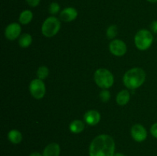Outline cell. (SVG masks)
<instances>
[{"instance_id": "cell-1", "label": "cell", "mask_w": 157, "mask_h": 156, "mask_svg": "<svg viewBox=\"0 0 157 156\" xmlns=\"http://www.w3.org/2000/svg\"><path fill=\"white\" fill-rule=\"evenodd\" d=\"M115 142L108 135H100L93 139L89 147L90 156H113Z\"/></svg>"}, {"instance_id": "cell-2", "label": "cell", "mask_w": 157, "mask_h": 156, "mask_svg": "<svg viewBox=\"0 0 157 156\" xmlns=\"http://www.w3.org/2000/svg\"><path fill=\"white\" fill-rule=\"evenodd\" d=\"M145 80V71L140 67H135L129 70L126 72L123 78L124 85L130 90H134L140 87Z\"/></svg>"}, {"instance_id": "cell-3", "label": "cell", "mask_w": 157, "mask_h": 156, "mask_svg": "<svg viewBox=\"0 0 157 156\" xmlns=\"http://www.w3.org/2000/svg\"><path fill=\"white\" fill-rule=\"evenodd\" d=\"M94 80L97 85L102 89L110 88L114 82L112 73L105 68H100L95 71Z\"/></svg>"}, {"instance_id": "cell-4", "label": "cell", "mask_w": 157, "mask_h": 156, "mask_svg": "<svg viewBox=\"0 0 157 156\" xmlns=\"http://www.w3.org/2000/svg\"><path fill=\"white\" fill-rule=\"evenodd\" d=\"M153 41V34L148 30L143 29L139 31L135 35V45L139 50H145L150 48Z\"/></svg>"}, {"instance_id": "cell-5", "label": "cell", "mask_w": 157, "mask_h": 156, "mask_svg": "<svg viewBox=\"0 0 157 156\" xmlns=\"http://www.w3.org/2000/svg\"><path fill=\"white\" fill-rule=\"evenodd\" d=\"M61 22L58 18L51 16L46 18L41 26V33L47 38H52L55 36L60 30Z\"/></svg>"}, {"instance_id": "cell-6", "label": "cell", "mask_w": 157, "mask_h": 156, "mask_svg": "<svg viewBox=\"0 0 157 156\" xmlns=\"http://www.w3.org/2000/svg\"><path fill=\"white\" fill-rule=\"evenodd\" d=\"M29 91L35 99H40L44 97L46 92L45 85L41 79H35L30 83Z\"/></svg>"}, {"instance_id": "cell-7", "label": "cell", "mask_w": 157, "mask_h": 156, "mask_svg": "<svg viewBox=\"0 0 157 156\" xmlns=\"http://www.w3.org/2000/svg\"><path fill=\"white\" fill-rule=\"evenodd\" d=\"M109 49L112 54L117 57L124 56L127 52V45L123 41L120 39H115L109 44Z\"/></svg>"}, {"instance_id": "cell-8", "label": "cell", "mask_w": 157, "mask_h": 156, "mask_svg": "<svg viewBox=\"0 0 157 156\" xmlns=\"http://www.w3.org/2000/svg\"><path fill=\"white\" fill-rule=\"evenodd\" d=\"M132 138L137 142H142L147 138V132L140 124H136L131 128Z\"/></svg>"}, {"instance_id": "cell-9", "label": "cell", "mask_w": 157, "mask_h": 156, "mask_svg": "<svg viewBox=\"0 0 157 156\" xmlns=\"http://www.w3.org/2000/svg\"><path fill=\"white\" fill-rule=\"evenodd\" d=\"M21 26L18 23H11L6 27V30H5V36L7 39L13 41L18 38L21 34Z\"/></svg>"}, {"instance_id": "cell-10", "label": "cell", "mask_w": 157, "mask_h": 156, "mask_svg": "<svg viewBox=\"0 0 157 156\" xmlns=\"http://www.w3.org/2000/svg\"><path fill=\"white\" fill-rule=\"evenodd\" d=\"M78 11L73 7H67L63 9L60 13V19L65 22H70L74 21L78 17Z\"/></svg>"}, {"instance_id": "cell-11", "label": "cell", "mask_w": 157, "mask_h": 156, "mask_svg": "<svg viewBox=\"0 0 157 156\" xmlns=\"http://www.w3.org/2000/svg\"><path fill=\"white\" fill-rule=\"evenodd\" d=\"M84 119L88 125H95L99 123L101 120V115L96 110H89L84 114Z\"/></svg>"}, {"instance_id": "cell-12", "label": "cell", "mask_w": 157, "mask_h": 156, "mask_svg": "<svg viewBox=\"0 0 157 156\" xmlns=\"http://www.w3.org/2000/svg\"><path fill=\"white\" fill-rule=\"evenodd\" d=\"M61 153V148L58 143H51L44 148L43 151V156H59Z\"/></svg>"}, {"instance_id": "cell-13", "label": "cell", "mask_w": 157, "mask_h": 156, "mask_svg": "<svg viewBox=\"0 0 157 156\" xmlns=\"http://www.w3.org/2000/svg\"><path fill=\"white\" fill-rule=\"evenodd\" d=\"M130 93L128 90H123L117 94L116 98L117 102L118 105L120 106H124L126 104L128 103L129 100H130Z\"/></svg>"}, {"instance_id": "cell-14", "label": "cell", "mask_w": 157, "mask_h": 156, "mask_svg": "<svg viewBox=\"0 0 157 156\" xmlns=\"http://www.w3.org/2000/svg\"><path fill=\"white\" fill-rule=\"evenodd\" d=\"M8 139L12 143L19 144L22 140V135L18 130H10L8 133Z\"/></svg>"}, {"instance_id": "cell-15", "label": "cell", "mask_w": 157, "mask_h": 156, "mask_svg": "<svg viewBox=\"0 0 157 156\" xmlns=\"http://www.w3.org/2000/svg\"><path fill=\"white\" fill-rule=\"evenodd\" d=\"M84 127H85V125L82 121L76 119L70 124L69 128H70V131L71 132L75 133V134H78V133H81V132H83V130L84 129Z\"/></svg>"}, {"instance_id": "cell-16", "label": "cell", "mask_w": 157, "mask_h": 156, "mask_svg": "<svg viewBox=\"0 0 157 156\" xmlns=\"http://www.w3.org/2000/svg\"><path fill=\"white\" fill-rule=\"evenodd\" d=\"M32 18H33V13L29 9L22 11L19 15V21L22 24H28L31 22Z\"/></svg>"}, {"instance_id": "cell-17", "label": "cell", "mask_w": 157, "mask_h": 156, "mask_svg": "<svg viewBox=\"0 0 157 156\" xmlns=\"http://www.w3.org/2000/svg\"><path fill=\"white\" fill-rule=\"evenodd\" d=\"M32 38L31 35L25 33L21 35L18 39V44H19L20 47H23V48H26V47H29L32 44Z\"/></svg>"}, {"instance_id": "cell-18", "label": "cell", "mask_w": 157, "mask_h": 156, "mask_svg": "<svg viewBox=\"0 0 157 156\" xmlns=\"http://www.w3.org/2000/svg\"><path fill=\"white\" fill-rule=\"evenodd\" d=\"M49 75V69L46 66H41L38 67V70H37V76H38V79L44 80L48 77Z\"/></svg>"}, {"instance_id": "cell-19", "label": "cell", "mask_w": 157, "mask_h": 156, "mask_svg": "<svg viewBox=\"0 0 157 156\" xmlns=\"http://www.w3.org/2000/svg\"><path fill=\"white\" fill-rule=\"evenodd\" d=\"M117 34V28L116 25H110L107 29V37L109 39H113Z\"/></svg>"}, {"instance_id": "cell-20", "label": "cell", "mask_w": 157, "mask_h": 156, "mask_svg": "<svg viewBox=\"0 0 157 156\" xmlns=\"http://www.w3.org/2000/svg\"><path fill=\"white\" fill-rule=\"evenodd\" d=\"M60 9H61L60 5L58 2H53L49 6L48 12L52 15H56V14H58L60 12Z\"/></svg>"}, {"instance_id": "cell-21", "label": "cell", "mask_w": 157, "mask_h": 156, "mask_svg": "<svg viewBox=\"0 0 157 156\" xmlns=\"http://www.w3.org/2000/svg\"><path fill=\"white\" fill-rule=\"evenodd\" d=\"M99 96L100 99H101V100L103 102H108L110 99V93L109 90H107V89H104L103 90H101Z\"/></svg>"}, {"instance_id": "cell-22", "label": "cell", "mask_w": 157, "mask_h": 156, "mask_svg": "<svg viewBox=\"0 0 157 156\" xmlns=\"http://www.w3.org/2000/svg\"><path fill=\"white\" fill-rule=\"evenodd\" d=\"M27 4L31 7H36L39 5L41 0H25Z\"/></svg>"}, {"instance_id": "cell-23", "label": "cell", "mask_w": 157, "mask_h": 156, "mask_svg": "<svg viewBox=\"0 0 157 156\" xmlns=\"http://www.w3.org/2000/svg\"><path fill=\"white\" fill-rule=\"evenodd\" d=\"M150 132L153 137L157 139V122L152 125L151 128H150Z\"/></svg>"}, {"instance_id": "cell-24", "label": "cell", "mask_w": 157, "mask_h": 156, "mask_svg": "<svg viewBox=\"0 0 157 156\" xmlns=\"http://www.w3.org/2000/svg\"><path fill=\"white\" fill-rule=\"evenodd\" d=\"M150 28L153 33L157 34V21H153L150 24Z\"/></svg>"}, {"instance_id": "cell-25", "label": "cell", "mask_w": 157, "mask_h": 156, "mask_svg": "<svg viewBox=\"0 0 157 156\" xmlns=\"http://www.w3.org/2000/svg\"><path fill=\"white\" fill-rule=\"evenodd\" d=\"M29 156H43V154L39 152H37V151H35V152H32V154H29Z\"/></svg>"}, {"instance_id": "cell-26", "label": "cell", "mask_w": 157, "mask_h": 156, "mask_svg": "<svg viewBox=\"0 0 157 156\" xmlns=\"http://www.w3.org/2000/svg\"><path fill=\"white\" fill-rule=\"evenodd\" d=\"M113 156H126V155L124 154H123V153L117 152V153H115L114 155H113Z\"/></svg>"}, {"instance_id": "cell-27", "label": "cell", "mask_w": 157, "mask_h": 156, "mask_svg": "<svg viewBox=\"0 0 157 156\" xmlns=\"http://www.w3.org/2000/svg\"><path fill=\"white\" fill-rule=\"evenodd\" d=\"M148 2H152V3H155V2H157V0H147Z\"/></svg>"}]
</instances>
